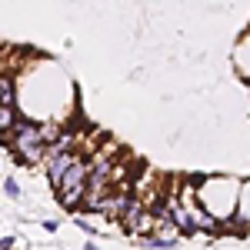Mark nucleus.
Here are the masks:
<instances>
[{
  "instance_id": "nucleus-1",
  "label": "nucleus",
  "mask_w": 250,
  "mask_h": 250,
  "mask_svg": "<svg viewBox=\"0 0 250 250\" xmlns=\"http://www.w3.org/2000/svg\"><path fill=\"white\" fill-rule=\"evenodd\" d=\"M193 200L204 207L207 213H213L220 224H227L233 213H237V200H240V180L233 177H204L197 187H193Z\"/></svg>"
},
{
  "instance_id": "nucleus-2",
  "label": "nucleus",
  "mask_w": 250,
  "mask_h": 250,
  "mask_svg": "<svg viewBox=\"0 0 250 250\" xmlns=\"http://www.w3.org/2000/svg\"><path fill=\"white\" fill-rule=\"evenodd\" d=\"M3 140L10 144V150L17 157V164H40L43 154H47V144H43V120H34V117H17V124L3 134Z\"/></svg>"
},
{
  "instance_id": "nucleus-3",
  "label": "nucleus",
  "mask_w": 250,
  "mask_h": 250,
  "mask_svg": "<svg viewBox=\"0 0 250 250\" xmlns=\"http://www.w3.org/2000/svg\"><path fill=\"white\" fill-rule=\"evenodd\" d=\"M87 177H90V164H83V157L74 160V167L63 173V180H60L57 187V200L67 207V210H74L83 204V193H87Z\"/></svg>"
},
{
  "instance_id": "nucleus-4",
  "label": "nucleus",
  "mask_w": 250,
  "mask_h": 250,
  "mask_svg": "<svg viewBox=\"0 0 250 250\" xmlns=\"http://www.w3.org/2000/svg\"><path fill=\"white\" fill-rule=\"evenodd\" d=\"M80 154L74 150H57V147H47V154H43V170H47V180H50V187H57L60 180H63V173L74 167V160Z\"/></svg>"
},
{
  "instance_id": "nucleus-5",
  "label": "nucleus",
  "mask_w": 250,
  "mask_h": 250,
  "mask_svg": "<svg viewBox=\"0 0 250 250\" xmlns=\"http://www.w3.org/2000/svg\"><path fill=\"white\" fill-rule=\"evenodd\" d=\"M224 230L233 233H250V180L240 184V200H237V213L224 224Z\"/></svg>"
},
{
  "instance_id": "nucleus-6",
  "label": "nucleus",
  "mask_w": 250,
  "mask_h": 250,
  "mask_svg": "<svg viewBox=\"0 0 250 250\" xmlns=\"http://www.w3.org/2000/svg\"><path fill=\"white\" fill-rule=\"evenodd\" d=\"M233 70H237L240 80L250 83V27L244 30V37L237 40V47H233Z\"/></svg>"
},
{
  "instance_id": "nucleus-7",
  "label": "nucleus",
  "mask_w": 250,
  "mask_h": 250,
  "mask_svg": "<svg viewBox=\"0 0 250 250\" xmlns=\"http://www.w3.org/2000/svg\"><path fill=\"white\" fill-rule=\"evenodd\" d=\"M0 107H17V80L0 74Z\"/></svg>"
},
{
  "instance_id": "nucleus-8",
  "label": "nucleus",
  "mask_w": 250,
  "mask_h": 250,
  "mask_svg": "<svg viewBox=\"0 0 250 250\" xmlns=\"http://www.w3.org/2000/svg\"><path fill=\"white\" fill-rule=\"evenodd\" d=\"M17 117H20V114H17V107H0V130L7 134V130L17 124Z\"/></svg>"
},
{
  "instance_id": "nucleus-9",
  "label": "nucleus",
  "mask_w": 250,
  "mask_h": 250,
  "mask_svg": "<svg viewBox=\"0 0 250 250\" xmlns=\"http://www.w3.org/2000/svg\"><path fill=\"white\" fill-rule=\"evenodd\" d=\"M3 193L10 197V200H20V184L10 177V180H3Z\"/></svg>"
},
{
  "instance_id": "nucleus-10",
  "label": "nucleus",
  "mask_w": 250,
  "mask_h": 250,
  "mask_svg": "<svg viewBox=\"0 0 250 250\" xmlns=\"http://www.w3.org/2000/svg\"><path fill=\"white\" fill-rule=\"evenodd\" d=\"M0 250H17V240H14V237H3V240H0Z\"/></svg>"
},
{
  "instance_id": "nucleus-11",
  "label": "nucleus",
  "mask_w": 250,
  "mask_h": 250,
  "mask_svg": "<svg viewBox=\"0 0 250 250\" xmlns=\"http://www.w3.org/2000/svg\"><path fill=\"white\" fill-rule=\"evenodd\" d=\"M83 250H100V247H97L94 240H87V247H83Z\"/></svg>"
}]
</instances>
